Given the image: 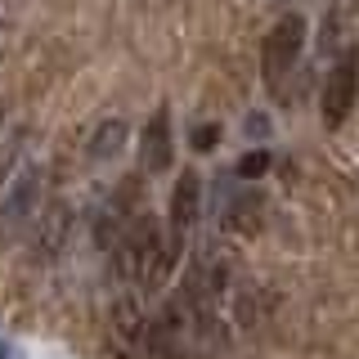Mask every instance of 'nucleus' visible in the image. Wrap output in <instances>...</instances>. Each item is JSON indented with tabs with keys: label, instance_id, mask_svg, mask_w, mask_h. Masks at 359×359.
Wrapping results in <instances>:
<instances>
[{
	"label": "nucleus",
	"instance_id": "39448f33",
	"mask_svg": "<svg viewBox=\"0 0 359 359\" xmlns=\"http://www.w3.org/2000/svg\"><path fill=\"white\" fill-rule=\"evenodd\" d=\"M36 229H32V256L36 261H50V256L63 252L67 233H72V207L67 202H50V207L36 211Z\"/></svg>",
	"mask_w": 359,
	"mask_h": 359
},
{
	"label": "nucleus",
	"instance_id": "20e7f679",
	"mask_svg": "<svg viewBox=\"0 0 359 359\" xmlns=\"http://www.w3.org/2000/svg\"><path fill=\"white\" fill-rule=\"evenodd\" d=\"M41 211V171H22L14 180V189L0 202V247H9L18 233H27V220H36Z\"/></svg>",
	"mask_w": 359,
	"mask_h": 359
},
{
	"label": "nucleus",
	"instance_id": "0eeeda50",
	"mask_svg": "<svg viewBox=\"0 0 359 359\" xmlns=\"http://www.w3.org/2000/svg\"><path fill=\"white\" fill-rule=\"evenodd\" d=\"M140 162H144V171H149V175H157V171L171 166V108H153V117L144 121Z\"/></svg>",
	"mask_w": 359,
	"mask_h": 359
},
{
	"label": "nucleus",
	"instance_id": "f03ea898",
	"mask_svg": "<svg viewBox=\"0 0 359 359\" xmlns=\"http://www.w3.org/2000/svg\"><path fill=\"white\" fill-rule=\"evenodd\" d=\"M108 351L112 359H149V319L140 310L135 287L117 292V306L108 319Z\"/></svg>",
	"mask_w": 359,
	"mask_h": 359
},
{
	"label": "nucleus",
	"instance_id": "f257e3e1",
	"mask_svg": "<svg viewBox=\"0 0 359 359\" xmlns=\"http://www.w3.org/2000/svg\"><path fill=\"white\" fill-rule=\"evenodd\" d=\"M306 32H310V22L301 14H283L274 27L265 32L261 72H265V86L274 90V95L283 90V81L292 76V67H297V59H301V50H306Z\"/></svg>",
	"mask_w": 359,
	"mask_h": 359
},
{
	"label": "nucleus",
	"instance_id": "f8f14e48",
	"mask_svg": "<svg viewBox=\"0 0 359 359\" xmlns=\"http://www.w3.org/2000/svg\"><path fill=\"white\" fill-rule=\"evenodd\" d=\"M216 140H220V126H216V121H207V126L194 130V149L198 153H211V149H216Z\"/></svg>",
	"mask_w": 359,
	"mask_h": 359
},
{
	"label": "nucleus",
	"instance_id": "9d476101",
	"mask_svg": "<svg viewBox=\"0 0 359 359\" xmlns=\"http://www.w3.org/2000/svg\"><path fill=\"white\" fill-rule=\"evenodd\" d=\"M126 121H99L95 126V135H90V157L95 162H112V157H121V149H126Z\"/></svg>",
	"mask_w": 359,
	"mask_h": 359
},
{
	"label": "nucleus",
	"instance_id": "ddd939ff",
	"mask_svg": "<svg viewBox=\"0 0 359 359\" xmlns=\"http://www.w3.org/2000/svg\"><path fill=\"white\" fill-rule=\"evenodd\" d=\"M0 359H14V346H9L5 337H0Z\"/></svg>",
	"mask_w": 359,
	"mask_h": 359
},
{
	"label": "nucleus",
	"instance_id": "9b49d317",
	"mask_svg": "<svg viewBox=\"0 0 359 359\" xmlns=\"http://www.w3.org/2000/svg\"><path fill=\"white\" fill-rule=\"evenodd\" d=\"M265 171H269V153H265V149L243 153L238 166H233V175H238V180H256V175H265Z\"/></svg>",
	"mask_w": 359,
	"mask_h": 359
},
{
	"label": "nucleus",
	"instance_id": "6e6552de",
	"mask_svg": "<svg viewBox=\"0 0 359 359\" xmlns=\"http://www.w3.org/2000/svg\"><path fill=\"white\" fill-rule=\"evenodd\" d=\"M355 18H359V0H332L328 18H323V27H319V50L332 54V59H341L346 50H355L351 45Z\"/></svg>",
	"mask_w": 359,
	"mask_h": 359
},
{
	"label": "nucleus",
	"instance_id": "423d86ee",
	"mask_svg": "<svg viewBox=\"0 0 359 359\" xmlns=\"http://www.w3.org/2000/svg\"><path fill=\"white\" fill-rule=\"evenodd\" d=\"M166 229L180 233V238H189V229H194V220L202 216V175L198 171H180L175 189H171V207H166Z\"/></svg>",
	"mask_w": 359,
	"mask_h": 359
},
{
	"label": "nucleus",
	"instance_id": "1a4fd4ad",
	"mask_svg": "<svg viewBox=\"0 0 359 359\" xmlns=\"http://www.w3.org/2000/svg\"><path fill=\"white\" fill-rule=\"evenodd\" d=\"M261 211H265V198L256 189H238L229 202H224V229L229 233H256L261 229Z\"/></svg>",
	"mask_w": 359,
	"mask_h": 359
},
{
	"label": "nucleus",
	"instance_id": "7ed1b4c3",
	"mask_svg": "<svg viewBox=\"0 0 359 359\" xmlns=\"http://www.w3.org/2000/svg\"><path fill=\"white\" fill-rule=\"evenodd\" d=\"M355 99H359V50H346L341 59L332 63L328 81H323V99H319V108H323V126H332V130L341 126V121L351 117Z\"/></svg>",
	"mask_w": 359,
	"mask_h": 359
}]
</instances>
